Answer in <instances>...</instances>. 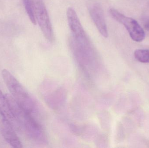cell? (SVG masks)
<instances>
[{
  "label": "cell",
  "mask_w": 149,
  "mask_h": 148,
  "mask_svg": "<svg viewBox=\"0 0 149 148\" xmlns=\"http://www.w3.org/2000/svg\"><path fill=\"white\" fill-rule=\"evenodd\" d=\"M1 75L12 97L21 107L31 114L36 110V105L28 91L8 70H3Z\"/></svg>",
  "instance_id": "obj_1"
},
{
  "label": "cell",
  "mask_w": 149,
  "mask_h": 148,
  "mask_svg": "<svg viewBox=\"0 0 149 148\" xmlns=\"http://www.w3.org/2000/svg\"><path fill=\"white\" fill-rule=\"evenodd\" d=\"M0 115V132L5 140L13 147L22 148V144L15 132L12 124Z\"/></svg>",
  "instance_id": "obj_6"
},
{
  "label": "cell",
  "mask_w": 149,
  "mask_h": 148,
  "mask_svg": "<svg viewBox=\"0 0 149 148\" xmlns=\"http://www.w3.org/2000/svg\"><path fill=\"white\" fill-rule=\"evenodd\" d=\"M89 12L92 20L101 34L105 38L108 36V32L103 10L98 4L91 5Z\"/></svg>",
  "instance_id": "obj_7"
},
{
  "label": "cell",
  "mask_w": 149,
  "mask_h": 148,
  "mask_svg": "<svg viewBox=\"0 0 149 148\" xmlns=\"http://www.w3.org/2000/svg\"><path fill=\"white\" fill-rule=\"evenodd\" d=\"M24 7L31 21L34 25L36 24L34 4L32 0H23Z\"/></svg>",
  "instance_id": "obj_9"
},
{
  "label": "cell",
  "mask_w": 149,
  "mask_h": 148,
  "mask_svg": "<svg viewBox=\"0 0 149 148\" xmlns=\"http://www.w3.org/2000/svg\"><path fill=\"white\" fill-rule=\"evenodd\" d=\"M36 19L45 38L50 42L54 41V34L49 17L42 0H34Z\"/></svg>",
  "instance_id": "obj_4"
},
{
  "label": "cell",
  "mask_w": 149,
  "mask_h": 148,
  "mask_svg": "<svg viewBox=\"0 0 149 148\" xmlns=\"http://www.w3.org/2000/svg\"><path fill=\"white\" fill-rule=\"evenodd\" d=\"M136 59L140 62L143 63H149V50L145 49H137L134 53Z\"/></svg>",
  "instance_id": "obj_10"
},
{
  "label": "cell",
  "mask_w": 149,
  "mask_h": 148,
  "mask_svg": "<svg viewBox=\"0 0 149 148\" xmlns=\"http://www.w3.org/2000/svg\"><path fill=\"white\" fill-rule=\"evenodd\" d=\"M109 13L114 19L126 28L132 40L137 42L144 40L145 32L137 21L124 15L114 8L110 9Z\"/></svg>",
  "instance_id": "obj_3"
},
{
  "label": "cell",
  "mask_w": 149,
  "mask_h": 148,
  "mask_svg": "<svg viewBox=\"0 0 149 148\" xmlns=\"http://www.w3.org/2000/svg\"><path fill=\"white\" fill-rule=\"evenodd\" d=\"M0 114L8 120L13 126L18 125V123L14 117L6 96L3 95L0 89Z\"/></svg>",
  "instance_id": "obj_8"
},
{
  "label": "cell",
  "mask_w": 149,
  "mask_h": 148,
  "mask_svg": "<svg viewBox=\"0 0 149 148\" xmlns=\"http://www.w3.org/2000/svg\"><path fill=\"white\" fill-rule=\"evenodd\" d=\"M67 17L69 27L73 35L74 41L78 43L89 42V40L74 9L69 8L67 9Z\"/></svg>",
  "instance_id": "obj_5"
},
{
  "label": "cell",
  "mask_w": 149,
  "mask_h": 148,
  "mask_svg": "<svg viewBox=\"0 0 149 148\" xmlns=\"http://www.w3.org/2000/svg\"><path fill=\"white\" fill-rule=\"evenodd\" d=\"M145 28L147 30L149 31V21L146 23V24H145Z\"/></svg>",
  "instance_id": "obj_11"
},
{
  "label": "cell",
  "mask_w": 149,
  "mask_h": 148,
  "mask_svg": "<svg viewBox=\"0 0 149 148\" xmlns=\"http://www.w3.org/2000/svg\"><path fill=\"white\" fill-rule=\"evenodd\" d=\"M11 112L18 124L24 129L29 136L36 140L44 137L41 127L32 118L31 114L24 110L16 102L11 95H5Z\"/></svg>",
  "instance_id": "obj_2"
}]
</instances>
